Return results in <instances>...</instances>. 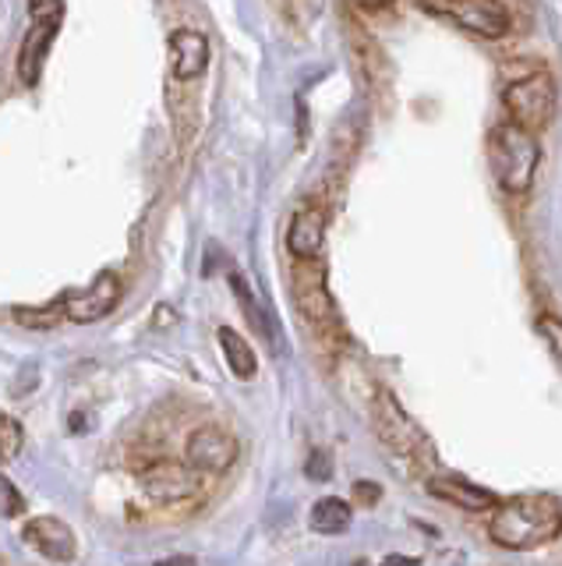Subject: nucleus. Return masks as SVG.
<instances>
[{"instance_id": "8", "label": "nucleus", "mask_w": 562, "mask_h": 566, "mask_svg": "<svg viewBox=\"0 0 562 566\" xmlns=\"http://www.w3.org/2000/svg\"><path fill=\"white\" fill-rule=\"evenodd\" d=\"M138 482L156 503H181L199 492V471L178 464V460H152L138 471Z\"/></svg>"}, {"instance_id": "16", "label": "nucleus", "mask_w": 562, "mask_h": 566, "mask_svg": "<svg viewBox=\"0 0 562 566\" xmlns=\"http://www.w3.org/2000/svg\"><path fill=\"white\" fill-rule=\"evenodd\" d=\"M231 287H234V294H237V305H241V312H244V318L266 336V340L273 344V326H269V318H266V312H262V305H258V297L248 291V283H244V276L241 273H231Z\"/></svg>"}, {"instance_id": "6", "label": "nucleus", "mask_w": 562, "mask_h": 566, "mask_svg": "<svg viewBox=\"0 0 562 566\" xmlns=\"http://www.w3.org/2000/svg\"><path fill=\"white\" fill-rule=\"evenodd\" d=\"M120 291H125L120 287V276L107 270V273H99L89 287L67 291L61 297V312H64V318H72V323H82V326L99 323V318H107L117 308Z\"/></svg>"}, {"instance_id": "11", "label": "nucleus", "mask_w": 562, "mask_h": 566, "mask_svg": "<svg viewBox=\"0 0 562 566\" xmlns=\"http://www.w3.org/2000/svg\"><path fill=\"white\" fill-rule=\"evenodd\" d=\"M326 244V212L319 206H305L294 212V220L287 227V248L297 262H311L319 259Z\"/></svg>"}, {"instance_id": "13", "label": "nucleus", "mask_w": 562, "mask_h": 566, "mask_svg": "<svg viewBox=\"0 0 562 566\" xmlns=\"http://www.w3.org/2000/svg\"><path fill=\"white\" fill-rule=\"evenodd\" d=\"M428 492L435 495V500H446L453 506H464L470 513H481V510H496V495H491L488 489L467 482V478H456V474H443V478H432L428 482Z\"/></svg>"}, {"instance_id": "7", "label": "nucleus", "mask_w": 562, "mask_h": 566, "mask_svg": "<svg viewBox=\"0 0 562 566\" xmlns=\"http://www.w3.org/2000/svg\"><path fill=\"white\" fill-rule=\"evenodd\" d=\"M237 460V439L216 424H202L184 442V464L199 474H223Z\"/></svg>"}, {"instance_id": "21", "label": "nucleus", "mask_w": 562, "mask_h": 566, "mask_svg": "<svg viewBox=\"0 0 562 566\" xmlns=\"http://www.w3.org/2000/svg\"><path fill=\"white\" fill-rule=\"evenodd\" d=\"M354 495H358V500H368V503H375L382 492H379V485H364V482H358V485H354Z\"/></svg>"}, {"instance_id": "17", "label": "nucleus", "mask_w": 562, "mask_h": 566, "mask_svg": "<svg viewBox=\"0 0 562 566\" xmlns=\"http://www.w3.org/2000/svg\"><path fill=\"white\" fill-rule=\"evenodd\" d=\"M25 442V429L19 418H11L8 411H0V460H14Z\"/></svg>"}, {"instance_id": "4", "label": "nucleus", "mask_w": 562, "mask_h": 566, "mask_svg": "<svg viewBox=\"0 0 562 566\" xmlns=\"http://www.w3.org/2000/svg\"><path fill=\"white\" fill-rule=\"evenodd\" d=\"M29 14H32V29L25 32V40L19 46V78L22 85H36L46 64V50L61 29L64 4H54V0L50 4H29Z\"/></svg>"}, {"instance_id": "2", "label": "nucleus", "mask_w": 562, "mask_h": 566, "mask_svg": "<svg viewBox=\"0 0 562 566\" xmlns=\"http://www.w3.org/2000/svg\"><path fill=\"white\" fill-rule=\"evenodd\" d=\"M488 164L506 195H527L534 188V177L541 167V146L531 132L506 120L496 124L488 135Z\"/></svg>"}, {"instance_id": "22", "label": "nucleus", "mask_w": 562, "mask_h": 566, "mask_svg": "<svg viewBox=\"0 0 562 566\" xmlns=\"http://www.w3.org/2000/svg\"><path fill=\"white\" fill-rule=\"evenodd\" d=\"M152 566H199L191 556H167V559H156Z\"/></svg>"}, {"instance_id": "5", "label": "nucleus", "mask_w": 562, "mask_h": 566, "mask_svg": "<svg viewBox=\"0 0 562 566\" xmlns=\"http://www.w3.org/2000/svg\"><path fill=\"white\" fill-rule=\"evenodd\" d=\"M421 11L453 18L456 25L478 32V35H485V40H502V35L509 32V25H513L509 8L499 4V0H456V4H425Z\"/></svg>"}, {"instance_id": "3", "label": "nucleus", "mask_w": 562, "mask_h": 566, "mask_svg": "<svg viewBox=\"0 0 562 566\" xmlns=\"http://www.w3.org/2000/svg\"><path fill=\"white\" fill-rule=\"evenodd\" d=\"M502 103L509 111V120L523 132H541L544 124L555 117V103H559V88L552 82V75L544 71H534V75H523L517 82L506 85Z\"/></svg>"}, {"instance_id": "14", "label": "nucleus", "mask_w": 562, "mask_h": 566, "mask_svg": "<svg viewBox=\"0 0 562 566\" xmlns=\"http://www.w3.org/2000/svg\"><path fill=\"white\" fill-rule=\"evenodd\" d=\"M350 521H354V506H350L347 500H340V495H326V500H319L311 506V531L315 535H343V531L350 527Z\"/></svg>"}, {"instance_id": "24", "label": "nucleus", "mask_w": 562, "mask_h": 566, "mask_svg": "<svg viewBox=\"0 0 562 566\" xmlns=\"http://www.w3.org/2000/svg\"><path fill=\"white\" fill-rule=\"evenodd\" d=\"M0 566H4V559H0Z\"/></svg>"}, {"instance_id": "9", "label": "nucleus", "mask_w": 562, "mask_h": 566, "mask_svg": "<svg viewBox=\"0 0 562 566\" xmlns=\"http://www.w3.org/2000/svg\"><path fill=\"white\" fill-rule=\"evenodd\" d=\"M375 418H379L382 439L390 442L393 450H400V453H425L428 450V439L421 436V429L407 418V411H403V407L390 394H385V389L375 400Z\"/></svg>"}, {"instance_id": "20", "label": "nucleus", "mask_w": 562, "mask_h": 566, "mask_svg": "<svg viewBox=\"0 0 562 566\" xmlns=\"http://www.w3.org/2000/svg\"><path fill=\"white\" fill-rule=\"evenodd\" d=\"M305 474L311 478V482H326V478L332 474V457L326 450H311L308 464H305Z\"/></svg>"}, {"instance_id": "19", "label": "nucleus", "mask_w": 562, "mask_h": 566, "mask_svg": "<svg viewBox=\"0 0 562 566\" xmlns=\"http://www.w3.org/2000/svg\"><path fill=\"white\" fill-rule=\"evenodd\" d=\"M538 333H541V340L549 344V350L562 361V318H555V315H541V318H538Z\"/></svg>"}, {"instance_id": "23", "label": "nucleus", "mask_w": 562, "mask_h": 566, "mask_svg": "<svg viewBox=\"0 0 562 566\" xmlns=\"http://www.w3.org/2000/svg\"><path fill=\"white\" fill-rule=\"evenodd\" d=\"M379 566H417V559H411V556H390V559H382Z\"/></svg>"}, {"instance_id": "1", "label": "nucleus", "mask_w": 562, "mask_h": 566, "mask_svg": "<svg viewBox=\"0 0 562 566\" xmlns=\"http://www.w3.org/2000/svg\"><path fill=\"white\" fill-rule=\"evenodd\" d=\"M562 535V506L552 495L527 492L491 510L488 538L509 553H531Z\"/></svg>"}, {"instance_id": "18", "label": "nucleus", "mask_w": 562, "mask_h": 566, "mask_svg": "<svg viewBox=\"0 0 562 566\" xmlns=\"http://www.w3.org/2000/svg\"><path fill=\"white\" fill-rule=\"evenodd\" d=\"M25 513V495L14 489L8 474H0V517H22Z\"/></svg>"}, {"instance_id": "12", "label": "nucleus", "mask_w": 562, "mask_h": 566, "mask_svg": "<svg viewBox=\"0 0 562 566\" xmlns=\"http://www.w3.org/2000/svg\"><path fill=\"white\" fill-rule=\"evenodd\" d=\"M209 64V40L199 29H178L170 35V67L181 82L199 78Z\"/></svg>"}, {"instance_id": "10", "label": "nucleus", "mask_w": 562, "mask_h": 566, "mask_svg": "<svg viewBox=\"0 0 562 566\" xmlns=\"http://www.w3.org/2000/svg\"><path fill=\"white\" fill-rule=\"evenodd\" d=\"M22 538L36 548V553L50 563H67V559H75V535H72V527H67L61 517H50V513H43V517H32L25 521V531H22Z\"/></svg>"}, {"instance_id": "15", "label": "nucleus", "mask_w": 562, "mask_h": 566, "mask_svg": "<svg viewBox=\"0 0 562 566\" xmlns=\"http://www.w3.org/2000/svg\"><path fill=\"white\" fill-rule=\"evenodd\" d=\"M220 350H223V358H226V365H231V371L237 379H255V371H258V358H255V350H252V344L244 340V336L237 333V329H231V326H220Z\"/></svg>"}]
</instances>
